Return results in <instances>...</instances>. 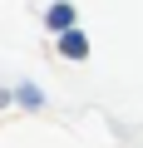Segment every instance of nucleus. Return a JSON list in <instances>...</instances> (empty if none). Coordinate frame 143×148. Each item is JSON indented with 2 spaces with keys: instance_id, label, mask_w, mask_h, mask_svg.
<instances>
[{
  "instance_id": "obj_1",
  "label": "nucleus",
  "mask_w": 143,
  "mask_h": 148,
  "mask_svg": "<svg viewBox=\"0 0 143 148\" xmlns=\"http://www.w3.org/2000/svg\"><path fill=\"white\" fill-rule=\"evenodd\" d=\"M44 25H49L54 35H64V30H74V5H64V0H59V5H49Z\"/></svg>"
},
{
  "instance_id": "obj_3",
  "label": "nucleus",
  "mask_w": 143,
  "mask_h": 148,
  "mask_svg": "<svg viewBox=\"0 0 143 148\" xmlns=\"http://www.w3.org/2000/svg\"><path fill=\"white\" fill-rule=\"evenodd\" d=\"M20 104H30V109H40V89H30V84H25V89H20Z\"/></svg>"
},
{
  "instance_id": "obj_2",
  "label": "nucleus",
  "mask_w": 143,
  "mask_h": 148,
  "mask_svg": "<svg viewBox=\"0 0 143 148\" xmlns=\"http://www.w3.org/2000/svg\"><path fill=\"white\" fill-rule=\"evenodd\" d=\"M59 49H64V59H84V54H89V40H84L79 30H64V35H59Z\"/></svg>"
}]
</instances>
